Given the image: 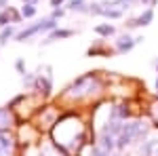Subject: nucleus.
I'll use <instances>...</instances> for the list:
<instances>
[{
	"instance_id": "24",
	"label": "nucleus",
	"mask_w": 158,
	"mask_h": 156,
	"mask_svg": "<svg viewBox=\"0 0 158 156\" xmlns=\"http://www.w3.org/2000/svg\"><path fill=\"white\" fill-rule=\"evenodd\" d=\"M23 2H32V4H36L38 0H23Z\"/></svg>"
},
{
	"instance_id": "11",
	"label": "nucleus",
	"mask_w": 158,
	"mask_h": 156,
	"mask_svg": "<svg viewBox=\"0 0 158 156\" xmlns=\"http://www.w3.org/2000/svg\"><path fill=\"white\" fill-rule=\"evenodd\" d=\"M11 122H13L11 112H9V110H4V108H0V131L9 129V127H11Z\"/></svg>"
},
{
	"instance_id": "10",
	"label": "nucleus",
	"mask_w": 158,
	"mask_h": 156,
	"mask_svg": "<svg viewBox=\"0 0 158 156\" xmlns=\"http://www.w3.org/2000/svg\"><path fill=\"white\" fill-rule=\"evenodd\" d=\"M34 86H36V89H40L44 95H49V93H51V78H49V76H47V78L36 76V82H34Z\"/></svg>"
},
{
	"instance_id": "15",
	"label": "nucleus",
	"mask_w": 158,
	"mask_h": 156,
	"mask_svg": "<svg viewBox=\"0 0 158 156\" xmlns=\"http://www.w3.org/2000/svg\"><path fill=\"white\" fill-rule=\"evenodd\" d=\"M21 15H23L25 19H30V17H34V15H36V6H34L32 2H25L23 6H21Z\"/></svg>"
},
{
	"instance_id": "5",
	"label": "nucleus",
	"mask_w": 158,
	"mask_h": 156,
	"mask_svg": "<svg viewBox=\"0 0 158 156\" xmlns=\"http://www.w3.org/2000/svg\"><path fill=\"white\" fill-rule=\"evenodd\" d=\"M13 148H15L13 137L9 133L0 131V156H13Z\"/></svg>"
},
{
	"instance_id": "21",
	"label": "nucleus",
	"mask_w": 158,
	"mask_h": 156,
	"mask_svg": "<svg viewBox=\"0 0 158 156\" xmlns=\"http://www.w3.org/2000/svg\"><path fill=\"white\" fill-rule=\"evenodd\" d=\"M141 2H143V4H148V6H154V4H156V0H141Z\"/></svg>"
},
{
	"instance_id": "13",
	"label": "nucleus",
	"mask_w": 158,
	"mask_h": 156,
	"mask_svg": "<svg viewBox=\"0 0 158 156\" xmlns=\"http://www.w3.org/2000/svg\"><path fill=\"white\" fill-rule=\"evenodd\" d=\"M85 4H86L85 0H70V2H68V9H70V11H80V13H86L89 9H86Z\"/></svg>"
},
{
	"instance_id": "14",
	"label": "nucleus",
	"mask_w": 158,
	"mask_h": 156,
	"mask_svg": "<svg viewBox=\"0 0 158 156\" xmlns=\"http://www.w3.org/2000/svg\"><path fill=\"white\" fill-rule=\"evenodd\" d=\"M95 34H99V36H112L114 34V25L110 23H101L95 27Z\"/></svg>"
},
{
	"instance_id": "3",
	"label": "nucleus",
	"mask_w": 158,
	"mask_h": 156,
	"mask_svg": "<svg viewBox=\"0 0 158 156\" xmlns=\"http://www.w3.org/2000/svg\"><path fill=\"white\" fill-rule=\"evenodd\" d=\"M55 27H57V21L51 17V19H44V21H40V23H34V25H30V27H25V30H21L15 38H17L19 42H23V40L32 38L34 34H38V32H51V30H55Z\"/></svg>"
},
{
	"instance_id": "20",
	"label": "nucleus",
	"mask_w": 158,
	"mask_h": 156,
	"mask_svg": "<svg viewBox=\"0 0 158 156\" xmlns=\"http://www.w3.org/2000/svg\"><path fill=\"white\" fill-rule=\"evenodd\" d=\"M61 4H63V0H51V6H55V9H59Z\"/></svg>"
},
{
	"instance_id": "8",
	"label": "nucleus",
	"mask_w": 158,
	"mask_h": 156,
	"mask_svg": "<svg viewBox=\"0 0 158 156\" xmlns=\"http://www.w3.org/2000/svg\"><path fill=\"white\" fill-rule=\"evenodd\" d=\"M74 36V30H51V34L47 36V40H44V44H49V42H53V40H59V38H70Z\"/></svg>"
},
{
	"instance_id": "17",
	"label": "nucleus",
	"mask_w": 158,
	"mask_h": 156,
	"mask_svg": "<svg viewBox=\"0 0 158 156\" xmlns=\"http://www.w3.org/2000/svg\"><path fill=\"white\" fill-rule=\"evenodd\" d=\"M15 70L19 74H25V63H23V59H17L15 61Z\"/></svg>"
},
{
	"instance_id": "7",
	"label": "nucleus",
	"mask_w": 158,
	"mask_h": 156,
	"mask_svg": "<svg viewBox=\"0 0 158 156\" xmlns=\"http://www.w3.org/2000/svg\"><path fill=\"white\" fill-rule=\"evenodd\" d=\"M137 44V38H131V36H120L116 40V51L118 53H127Z\"/></svg>"
},
{
	"instance_id": "12",
	"label": "nucleus",
	"mask_w": 158,
	"mask_h": 156,
	"mask_svg": "<svg viewBox=\"0 0 158 156\" xmlns=\"http://www.w3.org/2000/svg\"><path fill=\"white\" fill-rule=\"evenodd\" d=\"M13 36H15V27H13V25L2 27V32H0V44H6L9 38H13Z\"/></svg>"
},
{
	"instance_id": "18",
	"label": "nucleus",
	"mask_w": 158,
	"mask_h": 156,
	"mask_svg": "<svg viewBox=\"0 0 158 156\" xmlns=\"http://www.w3.org/2000/svg\"><path fill=\"white\" fill-rule=\"evenodd\" d=\"M40 156H61V154H57L53 148H49V145H47V148L42 150V154H40Z\"/></svg>"
},
{
	"instance_id": "2",
	"label": "nucleus",
	"mask_w": 158,
	"mask_h": 156,
	"mask_svg": "<svg viewBox=\"0 0 158 156\" xmlns=\"http://www.w3.org/2000/svg\"><path fill=\"white\" fill-rule=\"evenodd\" d=\"M146 133H148V127L143 124V122H139V120L124 122V124H122L120 135L116 137V148H118V150H124L129 144H133V139H137V137H143Z\"/></svg>"
},
{
	"instance_id": "22",
	"label": "nucleus",
	"mask_w": 158,
	"mask_h": 156,
	"mask_svg": "<svg viewBox=\"0 0 158 156\" xmlns=\"http://www.w3.org/2000/svg\"><path fill=\"white\" fill-rule=\"evenodd\" d=\"M156 91H158V61H156Z\"/></svg>"
},
{
	"instance_id": "19",
	"label": "nucleus",
	"mask_w": 158,
	"mask_h": 156,
	"mask_svg": "<svg viewBox=\"0 0 158 156\" xmlns=\"http://www.w3.org/2000/svg\"><path fill=\"white\" fill-rule=\"evenodd\" d=\"M59 17H63V11L61 9H55L53 11V19H59Z\"/></svg>"
},
{
	"instance_id": "6",
	"label": "nucleus",
	"mask_w": 158,
	"mask_h": 156,
	"mask_svg": "<svg viewBox=\"0 0 158 156\" xmlns=\"http://www.w3.org/2000/svg\"><path fill=\"white\" fill-rule=\"evenodd\" d=\"M139 152L143 156H158V137H152L148 139L146 144L139 145Z\"/></svg>"
},
{
	"instance_id": "25",
	"label": "nucleus",
	"mask_w": 158,
	"mask_h": 156,
	"mask_svg": "<svg viewBox=\"0 0 158 156\" xmlns=\"http://www.w3.org/2000/svg\"><path fill=\"white\" fill-rule=\"evenodd\" d=\"M110 156H120V154H112V152H110Z\"/></svg>"
},
{
	"instance_id": "9",
	"label": "nucleus",
	"mask_w": 158,
	"mask_h": 156,
	"mask_svg": "<svg viewBox=\"0 0 158 156\" xmlns=\"http://www.w3.org/2000/svg\"><path fill=\"white\" fill-rule=\"evenodd\" d=\"M99 145H101L103 150H108V152H112V150L116 148V137H114V135H106V133H101V139H99Z\"/></svg>"
},
{
	"instance_id": "16",
	"label": "nucleus",
	"mask_w": 158,
	"mask_h": 156,
	"mask_svg": "<svg viewBox=\"0 0 158 156\" xmlns=\"http://www.w3.org/2000/svg\"><path fill=\"white\" fill-rule=\"evenodd\" d=\"M91 156H110V152L99 145V148H93V150H91Z\"/></svg>"
},
{
	"instance_id": "23",
	"label": "nucleus",
	"mask_w": 158,
	"mask_h": 156,
	"mask_svg": "<svg viewBox=\"0 0 158 156\" xmlns=\"http://www.w3.org/2000/svg\"><path fill=\"white\" fill-rule=\"evenodd\" d=\"M6 6V0H0V9H4Z\"/></svg>"
},
{
	"instance_id": "4",
	"label": "nucleus",
	"mask_w": 158,
	"mask_h": 156,
	"mask_svg": "<svg viewBox=\"0 0 158 156\" xmlns=\"http://www.w3.org/2000/svg\"><path fill=\"white\" fill-rule=\"evenodd\" d=\"M152 19H154V11L152 9H146V11L141 13L139 17H135V19H129L127 21V27H146V25L152 23Z\"/></svg>"
},
{
	"instance_id": "1",
	"label": "nucleus",
	"mask_w": 158,
	"mask_h": 156,
	"mask_svg": "<svg viewBox=\"0 0 158 156\" xmlns=\"http://www.w3.org/2000/svg\"><path fill=\"white\" fill-rule=\"evenodd\" d=\"M99 91H101L99 78L93 76V74H85V76H80V78L68 89V95L70 97H89V95L99 93Z\"/></svg>"
}]
</instances>
